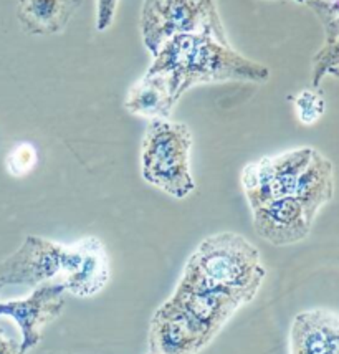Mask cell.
I'll return each instance as SVG.
<instances>
[{"label":"cell","mask_w":339,"mask_h":354,"mask_svg":"<svg viewBox=\"0 0 339 354\" xmlns=\"http://www.w3.org/2000/svg\"><path fill=\"white\" fill-rule=\"evenodd\" d=\"M111 278V263L98 237L75 243L28 235L12 255L0 263V285L32 286L62 283L66 293L90 298L103 292Z\"/></svg>","instance_id":"6da1fadb"},{"label":"cell","mask_w":339,"mask_h":354,"mask_svg":"<svg viewBox=\"0 0 339 354\" xmlns=\"http://www.w3.org/2000/svg\"><path fill=\"white\" fill-rule=\"evenodd\" d=\"M158 80L174 104L192 86L219 82L265 83L270 70L237 52L228 41L209 33H185L169 39L152 55L146 71Z\"/></svg>","instance_id":"7a4b0ae2"},{"label":"cell","mask_w":339,"mask_h":354,"mask_svg":"<svg viewBox=\"0 0 339 354\" xmlns=\"http://www.w3.org/2000/svg\"><path fill=\"white\" fill-rule=\"evenodd\" d=\"M252 300L247 293L177 283L171 297L152 315L147 354L201 353L228 319Z\"/></svg>","instance_id":"3957f363"},{"label":"cell","mask_w":339,"mask_h":354,"mask_svg":"<svg viewBox=\"0 0 339 354\" xmlns=\"http://www.w3.org/2000/svg\"><path fill=\"white\" fill-rule=\"evenodd\" d=\"M266 278L258 248L234 232L210 235L199 243L177 283L199 290H228L255 298Z\"/></svg>","instance_id":"277c9868"},{"label":"cell","mask_w":339,"mask_h":354,"mask_svg":"<svg viewBox=\"0 0 339 354\" xmlns=\"http://www.w3.org/2000/svg\"><path fill=\"white\" fill-rule=\"evenodd\" d=\"M192 146L187 124L171 120L149 121L141 147L144 180L174 199H185L196 189L190 171Z\"/></svg>","instance_id":"5b68a950"},{"label":"cell","mask_w":339,"mask_h":354,"mask_svg":"<svg viewBox=\"0 0 339 354\" xmlns=\"http://www.w3.org/2000/svg\"><path fill=\"white\" fill-rule=\"evenodd\" d=\"M141 33L151 55L169 39L185 33H209L228 41L215 0H144Z\"/></svg>","instance_id":"8992f818"},{"label":"cell","mask_w":339,"mask_h":354,"mask_svg":"<svg viewBox=\"0 0 339 354\" xmlns=\"http://www.w3.org/2000/svg\"><path fill=\"white\" fill-rule=\"evenodd\" d=\"M313 153V147H296L247 164L241 171V187L250 209L295 196L300 176L308 166Z\"/></svg>","instance_id":"52a82bcc"},{"label":"cell","mask_w":339,"mask_h":354,"mask_svg":"<svg viewBox=\"0 0 339 354\" xmlns=\"http://www.w3.org/2000/svg\"><path fill=\"white\" fill-rule=\"evenodd\" d=\"M62 283H44L24 300L0 303V318H7L20 335L22 354H28L40 343L42 333L62 315L66 303Z\"/></svg>","instance_id":"ba28073f"},{"label":"cell","mask_w":339,"mask_h":354,"mask_svg":"<svg viewBox=\"0 0 339 354\" xmlns=\"http://www.w3.org/2000/svg\"><path fill=\"white\" fill-rule=\"evenodd\" d=\"M253 229L265 242L275 247L293 245L304 240L316 217L295 196L271 201L252 209Z\"/></svg>","instance_id":"9c48e42d"},{"label":"cell","mask_w":339,"mask_h":354,"mask_svg":"<svg viewBox=\"0 0 339 354\" xmlns=\"http://www.w3.org/2000/svg\"><path fill=\"white\" fill-rule=\"evenodd\" d=\"M290 354H339V318L315 308L296 315L290 330Z\"/></svg>","instance_id":"30bf717a"},{"label":"cell","mask_w":339,"mask_h":354,"mask_svg":"<svg viewBox=\"0 0 339 354\" xmlns=\"http://www.w3.org/2000/svg\"><path fill=\"white\" fill-rule=\"evenodd\" d=\"M80 6L82 0H17V17L30 35H57L65 30Z\"/></svg>","instance_id":"8fae6325"},{"label":"cell","mask_w":339,"mask_h":354,"mask_svg":"<svg viewBox=\"0 0 339 354\" xmlns=\"http://www.w3.org/2000/svg\"><path fill=\"white\" fill-rule=\"evenodd\" d=\"M125 108L128 109L131 115L147 118V120H169L171 113L176 108L172 100L161 86L159 82L149 75L136 82L126 96Z\"/></svg>","instance_id":"7c38bea8"},{"label":"cell","mask_w":339,"mask_h":354,"mask_svg":"<svg viewBox=\"0 0 339 354\" xmlns=\"http://www.w3.org/2000/svg\"><path fill=\"white\" fill-rule=\"evenodd\" d=\"M295 108L298 120L303 124H313L324 115L326 111V101L318 91L304 90L296 96Z\"/></svg>","instance_id":"4fadbf2b"},{"label":"cell","mask_w":339,"mask_h":354,"mask_svg":"<svg viewBox=\"0 0 339 354\" xmlns=\"http://www.w3.org/2000/svg\"><path fill=\"white\" fill-rule=\"evenodd\" d=\"M37 164V151L30 142H20L10 153L7 154L6 166L8 174L14 177H22L28 174Z\"/></svg>","instance_id":"5bb4252c"},{"label":"cell","mask_w":339,"mask_h":354,"mask_svg":"<svg viewBox=\"0 0 339 354\" xmlns=\"http://www.w3.org/2000/svg\"><path fill=\"white\" fill-rule=\"evenodd\" d=\"M0 354H22L19 331L14 324L10 328L2 324V319H0Z\"/></svg>","instance_id":"9a60e30c"},{"label":"cell","mask_w":339,"mask_h":354,"mask_svg":"<svg viewBox=\"0 0 339 354\" xmlns=\"http://www.w3.org/2000/svg\"><path fill=\"white\" fill-rule=\"evenodd\" d=\"M118 0H98V14H96V28L104 32L113 22L114 12H116Z\"/></svg>","instance_id":"2e32d148"},{"label":"cell","mask_w":339,"mask_h":354,"mask_svg":"<svg viewBox=\"0 0 339 354\" xmlns=\"http://www.w3.org/2000/svg\"><path fill=\"white\" fill-rule=\"evenodd\" d=\"M2 288H3V286H2V285H0V292H2Z\"/></svg>","instance_id":"e0dca14e"},{"label":"cell","mask_w":339,"mask_h":354,"mask_svg":"<svg viewBox=\"0 0 339 354\" xmlns=\"http://www.w3.org/2000/svg\"><path fill=\"white\" fill-rule=\"evenodd\" d=\"M296 2H303V0H296Z\"/></svg>","instance_id":"ac0fdd59"},{"label":"cell","mask_w":339,"mask_h":354,"mask_svg":"<svg viewBox=\"0 0 339 354\" xmlns=\"http://www.w3.org/2000/svg\"><path fill=\"white\" fill-rule=\"evenodd\" d=\"M62 354H66V353H62Z\"/></svg>","instance_id":"d6986e66"}]
</instances>
